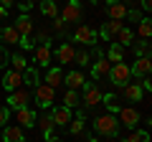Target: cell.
Instances as JSON below:
<instances>
[{
    "mask_svg": "<svg viewBox=\"0 0 152 142\" xmlns=\"http://www.w3.org/2000/svg\"><path fill=\"white\" fill-rule=\"evenodd\" d=\"M91 127L96 135H104V137H117L119 135V122L114 114H99L91 119Z\"/></svg>",
    "mask_w": 152,
    "mask_h": 142,
    "instance_id": "1",
    "label": "cell"
},
{
    "mask_svg": "<svg viewBox=\"0 0 152 142\" xmlns=\"http://www.w3.org/2000/svg\"><path fill=\"white\" fill-rule=\"evenodd\" d=\"M33 99H36V104L41 107V109H48V107H53V102H56V89H51L48 84H36L33 86V94H31Z\"/></svg>",
    "mask_w": 152,
    "mask_h": 142,
    "instance_id": "2",
    "label": "cell"
},
{
    "mask_svg": "<svg viewBox=\"0 0 152 142\" xmlns=\"http://www.w3.org/2000/svg\"><path fill=\"white\" fill-rule=\"evenodd\" d=\"M109 81L114 84V86H124V84H129V79H132V74H129V66L124 64V61H122V64H114L112 69H109Z\"/></svg>",
    "mask_w": 152,
    "mask_h": 142,
    "instance_id": "3",
    "label": "cell"
},
{
    "mask_svg": "<svg viewBox=\"0 0 152 142\" xmlns=\"http://www.w3.org/2000/svg\"><path fill=\"white\" fill-rule=\"evenodd\" d=\"M33 61H36V66H48L53 61V46H51V41H46L41 46H33Z\"/></svg>",
    "mask_w": 152,
    "mask_h": 142,
    "instance_id": "4",
    "label": "cell"
},
{
    "mask_svg": "<svg viewBox=\"0 0 152 142\" xmlns=\"http://www.w3.org/2000/svg\"><path fill=\"white\" fill-rule=\"evenodd\" d=\"M28 102H31V91L20 86L15 91H10V97H8V109H23V107H28Z\"/></svg>",
    "mask_w": 152,
    "mask_h": 142,
    "instance_id": "5",
    "label": "cell"
},
{
    "mask_svg": "<svg viewBox=\"0 0 152 142\" xmlns=\"http://www.w3.org/2000/svg\"><path fill=\"white\" fill-rule=\"evenodd\" d=\"M117 114H119V119H117V122H119V124H124V127H129V130H134V127L140 124V119H142L140 112H137L134 107H122Z\"/></svg>",
    "mask_w": 152,
    "mask_h": 142,
    "instance_id": "6",
    "label": "cell"
},
{
    "mask_svg": "<svg viewBox=\"0 0 152 142\" xmlns=\"http://www.w3.org/2000/svg\"><path fill=\"white\" fill-rule=\"evenodd\" d=\"M61 20L64 23H76V20H81V5H79V0H69L64 5V10H61Z\"/></svg>",
    "mask_w": 152,
    "mask_h": 142,
    "instance_id": "7",
    "label": "cell"
},
{
    "mask_svg": "<svg viewBox=\"0 0 152 142\" xmlns=\"http://www.w3.org/2000/svg\"><path fill=\"white\" fill-rule=\"evenodd\" d=\"M150 71H152V61H150V56H140V59L134 61V64L129 66V74L134 79H145V76H150Z\"/></svg>",
    "mask_w": 152,
    "mask_h": 142,
    "instance_id": "8",
    "label": "cell"
},
{
    "mask_svg": "<svg viewBox=\"0 0 152 142\" xmlns=\"http://www.w3.org/2000/svg\"><path fill=\"white\" fill-rule=\"evenodd\" d=\"M74 41H79V43H86V46H96V33H94L91 26H76V31H74Z\"/></svg>",
    "mask_w": 152,
    "mask_h": 142,
    "instance_id": "9",
    "label": "cell"
},
{
    "mask_svg": "<svg viewBox=\"0 0 152 142\" xmlns=\"http://www.w3.org/2000/svg\"><path fill=\"white\" fill-rule=\"evenodd\" d=\"M102 97H104V94L99 91L96 84H86V86H84L81 102H84V107H96V104H102Z\"/></svg>",
    "mask_w": 152,
    "mask_h": 142,
    "instance_id": "10",
    "label": "cell"
},
{
    "mask_svg": "<svg viewBox=\"0 0 152 142\" xmlns=\"http://www.w3.org/2000/svg\"><path fill=\"white\" fill-rule=\"evenodd\" d=\"M127 10H129V8H127L122 0H109V3H107L109 20H124V18H127Z\"/></svg>",
    "mask_w": 152,
    "mask_h": 142,
    "instance_id": "11",
    "label": "cell"
},
{
    "mask_svg": "<svg viewBox=\"0 0 152 142\" xmlns=\"http://www.w3.org/2000/svg\"><path fill=\"white\" fill-rule=\"evenodd\" d=\"M64 84L71 91H79V89L86 86V76H84L81 71H69V74H64Z\"/></svg>",
    "mask_w": 152,
    "mask_h": 142,
    "instance_id": "12",
    "label": "cell"
},
{
    "mask_svg": "<svg viewBox=\"0 0 152 142\" xmlns=\"http://www.w3.org/2000/svg\"><path fill=\"white\" fill-rule=\"evenodd\" d=\"M74 53H76V48L71 43H61L58 48H53V59L58 64H74Z\"/></svg>",
    "mask_w": 152,
    "mask_h": 142,
    "instance_id": "13",
    "label": "cell"
},
{
    "mask_svg": "<svg viewBox=\"0 0 152 142\" xmlns=\"http://www.w3.org/2000/svg\"><path fill=\"white\" fill-rule=\"evenodd\" d=\"M122 94H124L127 102H142V97H145V91H142L140 81H129L122 86Z\"/></svg>",
    "mask_w": 152,
    "mask_h": 142,
    "instance_id": "14",
    "label": "cell"
},
{
    "mask_svg": "<svg viewBox=\"0 0 152 142\" xmlns=\"http://www.w3.org/2000/svg\"><path fill=\"white\" fill-rule=\"evenodd\" d=\"M0 140H3V142H26L23 127H18V124H10V127H5V130L0 132Z\"/></svg>",
    "mask_w": 152,
    "mask_h": 142,
    "instance_id": "15",
    "label": "cell"
},
{
    "mask_svg": "<svg viewBox=\"0 0 152 142\" xmlns=\"http://www.w3.org/2000/svg\"><path fill=\"white\" fill-rule=\"evenodd\" d=\"M3 86L8 89V91H15V89L23 86V74L20 71H5V76H3Z\"/></svg>",
    "mask_w": 152,
    "mask_h": 142,
    "instance_id": "16",
    "label": "cell"
},
{
    "mask_svg": "<svg viewBox=\"0 0 152 142\" xmlns=\"http://www.w3.org/2000/svg\"><path fill=\"white\" fill-rule=\"evenodd\" d=\"M122 28H124V26H122V20H107L102 28H99V36L107 38V41H114V36H117Z\"/></svg>",
    "mask_w": 152,
    "mask_h": 142,
    "instance_id": "17",
    "label": "cell"
},
{
    "mask_svg": "<svg viewBox=\"0 0 152 142\" xmlns=\"http://www.w3.org/2000/svg\"><path fill=\"white\" fill-rule=\"evenodd\" d=\"M15 122H18V127H33L36 124V112L28 109V107L15 109Z\"/></svg>",
    "mask_w": 152,
    "mask_h": 142,
    "instance_id": "18",
    "label": "cell"
},
{
    "mask_svg": "<svg viewBox=\"0 0 152 142\" xmlns=\"http://www.w3.org/2000/svg\"><path fill=\"white\" fill-rule=\"evenodd\" d=\"M109 69H112V64H109L107 59H96V61H94V66H91V76H94V81H99V79H107V76H109Z\"/></svg>",
    "mask_w": 152,
    "mask_h": 142,
    "instance_id": "19",
    "label": "cell"
},
{
    "mask_svg": "<svg viewBox=\"0 0 152 142\" xmlns=\"http://www.w3.org/2000/svg\"><path fill=\"white\" fill-rule=\"evenodd\" d=\"M51 119H53L56 127H64L71 122V109H66V107H53L51 109Z\"/></svg>",
    "mask_w": 152,
    "mask_h": 142,
    "instance_id": "20",
    "label": "cell"
},
{
    "mask_svg": "<svg viewBox=\"0 0 152 142\" xmlns=\"http://www.w3.org/2000/svg\"><path fill=\"white\" fill-rule=\"evenodd\" d=\"M104 59L109 61V64H122V61H124V48H122L119 43H112L109 46V51H107V56H104Z\"/></svg>",
    "mask_w": 152,
    "mask_h": 142,
    "instance_id": "21",
    "label": "cell"
},
{
    "mask_svg": "<svg viewBox=\"0 0 152 142\" xmlns=\"http://www.w3.org/2000/svg\"><path fill=\"white\" fill-rule=\"evenodd\" d=\"M13 28L18 31V36H20V38H23V36H31V33H33V23H31V18H28V15L15 18V26H13Z\"/></svg>",
    "mask_w": 152,
    "mask_h": 142,
    "instance_id": "22",
    "label": "cell"
},
{
    "mask_svg": "<svg viewBox=\"0 0 152 142\" xmlns=\"http://www.w3.org/2000/svg\"><path fill=\"white\" fill-rule=\"evenodd\" d=\"M43 84H48L51 89H58L61 84H64V71L61 69H48V74H46V81Z\"/></svg>",
    "mask_w": 152,
    "mask_h": 142,
    "instance_id": "23",
    "label": "cell"
},
{
    "mask_svg": "<svg viewBox=\"0 0 152 142\" xmlns=\"http://www.w3.org/2000/svg\"><path fill=\"white\" fill-rule=\"evenodd\" d=\"M114 43H119L122 48H124V46H132L134 43V33H132L129 28H122V31L114 36Z\"/></svg>",
    "mask_w": 152,
    "mask_h": 142,
    "instance_id": "24",
    "label": "cell"
},
{
    "mask_svg": "<svg viewBox=\"0 0 152 142\" xmlns=\"http://www.w3.org/2000/svg\"><path fill=\"white\" fill-rule=\"evenodd\" d=\"M0 38L5 41L8 46H15L18 41H20V36H18V31H15V28H13V26H5V28H3V31H0Z\"/></svg>",
    "mask_w": 152,
    "mask_h": 142,
    "instance_id": "25",
    "label": "cell"
},
{
    "mask_svg": "<svg viewBox=\"0 0 152 142\" xmlns=\"http://www.w3.org/2000/svg\"><path fill=\"white\" fill-rule=\"evenodd\" d=\"M23 84H26V86H36V84H41V76H38L36 66H28V69L23 71Z\"/></svg>",
    "mask_w": 152,
    "mask_h": 142,
    "instance_id": "26",
    "label": "cell"
},
{
    "mask_svg": "<svg viewBox=\"0 0 152 142\" xmlns=\"http://www.w3.org/2000/svg\"><path fill=\"white\" fill-rule=\"evenodd\" d=\"M102 104L109 109V114H114V117H117V112L122 109V104L117 102V97H114V94H104V97H102Z\"/></svg>",
    "mask_w": 152,
    "mask_h": 142,
    "instance_id": "27",
    "label": "cell"
},
{
    "mask_svg": "<svg viewBox=\"0 0 152 142\" xmlns=\"http://www.w3.org/2000/svg\"><path fill=\"white\" fill-rule=\"evenodd\" d=\"M79 104H81L79 91H71V89H66V94H64V107H66V109H76Z\"/></svg>",
    "mask_w": 152,
    "mask_h": 142,
    "instance_id": "28",
    "label": "cell"
},
{
    "mask_svg": "<svg viewBox=\"0 0 152 142\" xmlns=\"http://www.w3.org/2000/svg\"><path fill=\"white\" fill-rule=\"evenodd\" d=\"M36 124L41 127V132L43 135H48V132H53V119H51V114H41V117H36Z\"/></svg>",
    "mask_w": 152,
    "mask_h": 142,
    "instance_id": "29",
    "label": "cell"
},
{
    "mask_svg": "<svg viewBox=\"0 0 152 142\" xmlns=\"http://www.w3.org/2000/svg\"><path fill=\"white\" fill-rule=\"evenodd\" d=\"M124 142H150V132L147 130H132L124 137Z\"/></svg>",
    "mask_w": 152,
    "mask_h": 142,
    "instance_id": "30",
    "label": "cell"
},
{
    "mask_svg": "<svg viewBox=\"0 0 152 142\" xmlns=\"http://www.w3.org/2000/svg\"><path fill=\"white\" fill-rule=\"evenodd\" d=\"M8 64L13 66V71H26L28 69V61H26V56H20V53H15V56H10V59H8Z\"/></svg>",
    "mask_w": 152,
    "mask_h": 142,
    "instance_id": "31",
    "label": "cell"
},
{
    "mask_svg": "<svg viewBox=\"0 0 152 142\" xmlns=\"http://www.w3.org/2000/svg\"><path fill=\"white\" fill-rule=\"evenodd\" d=\"M137 33H140L142 41H150V36H152V23L147 20V18H142L140 26H137Z\"/></svg>",
    "mask_w": 152,
    "mask_h": 142,
    "instance_id": "32",
    "label": "cell"
},
{
    "mask_svg": "<svg viewBox=\"0 0 152 142\" xmlns=\"http://www.w3.org/2000/svg\"><path fill=\"white\" fill-rule=\"evenodd\" d=\"M41 13H43L46 18H56L58 15V8H56L53 0H43V3H41Z\"/></svg>",
    "mask_w": 152,
    "mask_h": 142,
    "instance_id": "33",
    "label": "cell"
},
{
    "mask_svg": "<svg viewBox=\"0 0 152 142\" xmlns=\"http://www.w3.org/2000/svg\"><path fill=\"white\" fill-rule=\"evenodd\" d=\"M134 56H150V41H137L134 43Z\"/></svg>",
    "mask_w": 152,
    "mask_h": 142,
    "instance_id": "34",
    "label": "cell"
},
{
    "mask_svg": "<svg viewBox=\"0 0 152 142\" xmlns=\"http://www.w3.org/2000/svg\"><path fill=\"white\" fill-rule=\"evenodd\" d=\"M69 132H71V135H81V132H84V119H79V117L71 119L69 122Z\"/></svg>",
    "mask_w": 152,
    "mask_h": 142,
    "instance_id": "35",
    "label": "cell"
},
{
    "mask_svg": "<svg viewBox=\"0 0 152 142\" xmlns=\"http://www.w3.org/2000/svg\"><path fill=\"white\" fill-rule=\"evenodd\" d=\"M89 61H91V56H89L86 51H76V53H74V64H79V66H86Z\"/></svg>",
    "mask_w": 152,
    "mask_h": 142,
    "instance_id": "36",
    "label": "cell"
},
{
    "mask_svg": "<svg viewBox=\"0 0 152 142\" xmlns=\"http://www.w3.org/2000/svg\"><path fill=\"white\" fill-rule=\"evenodd\" d=\"M53 31H56V33H58V36H61V33H64V31H66V23H64V20H61V18H58V15H56V18H53Z\"/></svg>",
    "mask_w": 152,
    "mask_h": 142,
    "instance_id": "37",
    "label": "cell"
},
{
    "mask_svg": "<svg viewBox=\"0 0 152 142\" xmlns=\"http://www.w3.org/2000/svg\"><path fill=\"white\" fill-rule=\"evenodd\" d=\"M8 59H10V56H8L5 46H0V69H3V66H8Z\"/></svg>",
    "mask_w": 152,
    "mask_h": 142,
    "instance_id": "38",
    "label": "cell"
},
{
    "mask_svg": "<svg viewBox=\"0 0 152 142\" xmlns=\"http://www.w3.org/2000/svg\"><path fill=\"white\" fill-rule=\"evenodd\" d=\"M8 117H10V109H8V107H0V127L8 122Z\"/></svg>",
    "mask_w": 152,
    "mask_h": 142,
    "instance_id": "39",
    "label": "cell"
},
{
    "mask_svg": "<svg viewBox=\"0 0 152 142\" xmlns=\"http://www.w3.org/2000/svg\"><path fill=\"white\" fill-rule=\"evenodd\" d=\"M18 43H20L23 48H33V38H31V36H23V38L18 41Z\"/></svg>",
    "mask_w": 152,
    "mask_h": 142,
    "instance_id": "40",
    "label": "cell"
},
{
    "mask_svg": "<svg viewBox=\"0 0 152 142\" xmlns=\"http://www.w3.org/2000/svg\"><path fill=\"white\" fill-rule=\"evenodd\" d=\"M127 18L129 20H142V13L140 10H127Z\"/></svg>",
    "mask_w": 152,
    "mask_h": 142,
    "instance_id": "41",
    "label": "cell"
},
{
    "mask_svg": "<svg viewBox=\"0 0 152 142\" xmlns=\"http://www.w3.org/2000/svg\"><path fill=\"white\" fill-rule=\"evenodd\" d=\"M91 56H94V61H96V59H104V51H102V48H99V46H96V48H94V53H91Z\"/></svg>",
    "mask_w": 152,
    "mask_h": 142,
    "instance_id": "42",
    "label": "cell"
},
{
    "mask_svg": "<svg viewBox=\"0 0 152 142\" xmlns=\"http://www.w3.org/2000/svg\"><path fill=\"white\" fill-rule=\"evenodd\" d=\"M38 41H41V43H46V41H48V33H46V31H38Z\"/></svg>",
    "mask_w": 152,
    "mask_h": 142,
    "instance_id": "43",
    "label": "cell"
},
{
    "mask_svg": "<svg viewBox=\"0 0 152 142\" xmlns=\"http://www.w3.org/2000/svg\"><path fill=\"white\" fill-rule=\"evenodd\" d=\"M13 3H15V0H0V5L5 8V10H8V8H10V5H13Z\"/></svg>",
    "mask_w": 152,
    "mask_h": 142,
    "instance_id": "44",
    "label": "cell"
},
{
    "mask_svg": "<svg viewBox=\"0 0 152 142\" xmlns=\"http://www.w3.org/2000/svg\"><path fill=\"white\" fill-rule=\"evenodd\" d=\"M142 8H145V10H150V8H152V0H142Z\"/></svg>",
    "mask_w": 152,
    "mask_h": 142,
    "instance_id": "45",
    "label": "cell"
},
{
    "mask_svg": "<svg viewBox=\"0 0 152 142\" xmlns=\"http://www.w3.org/2000/svg\"><path fill=\"white\" fill-rule=\"evenodd\" d=\"M5 15H8V10H5L3 5H0V20H5Z\"/></svg>",
    "mask_w": 152,
    "mask_h": 142,
    "instance_id": "46",
    "label": "cell"
},
{
    "mask_svg": "<svg viewBox=\"0 0 152 142\" xmlns=\"http://www.w3.org/2000/svg\"><path fill=\"white\" fill-rule=\"evenodd\" d=\"M89 142H99V140H96V137H91V140H89Z\"/></svg>",
    "mask_w": 152,
    "mask_h": 142,
    "instance_id": "47",
    "label": "cell"
},
{
    "mask_svg": "<svg viewBox=\"0 0 152 142\" xmlns=\"http://www.w3.org/2000/svg\"><path fill=\"white\" fill-rule=\"evenodd\" d=\"M38 3H43V0H38Z\"/></svg>",
    "mask_w": 152,
    "mask_h": 142,
    "instance_id": "48",
    "label": "cell"
},
{
    "mask_svg": "<svg viewBox=\"0 0 152 142\" xmlns=\"http://www.w3.org/2000/svg\"><path fill=\"white\" fill-rule=\"evenodd\" d=\"M56 142H61V140H56Z\"/></svg>",
    "mask_w": 152,
    "mask_h": 142,
    "instance_id": "49",
    "label": "cell"
}]
</instances>
